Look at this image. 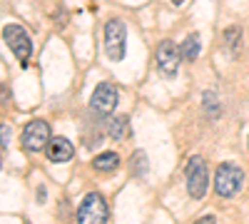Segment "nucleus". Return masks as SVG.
Here are the masks:
<instances>
[{"instance_id":"obj_1","label":"nucleus","mask_w":249,"mask_h":224,"mask_svg":"<svg viewBox=\"0 0 249 224\" xmlns=\"http://www.w3.org/2000/svg\"><path fill=\"white\" fill-rule=\"evenodd\" d=\"M105 55L110 60H122L127 52V28H124L122 20L112 17L105 23Z\"/></svg>"},{"instance_id":"obj_2","label":"nucleus","mask_w":249,"mask_h":224,"mask_svg":"<svg viewBox=\"0 0 249 224\" xmlns=\"http://www.w3.org/2000/svg\"><path fill=\"white\" fill-rule=\"evenodd\" d=\"M3 40H5V45L10 48V52L18 57V63L20 65H28V60L33 55V43H30V35L20 28V25H5L3 28Z\"/></svg>"},{"instance_id":"obj_3","label":"nucleus","mask_w":249,"mask_h":224,"mask_svg":"<svg viewBox=\"0 0 249 224\" xmlns=\"http://www.w3.org/2000/svg\"><path fill=\"white\" fill-rule=\"evenodd\" d=\"M107 202L97 192H90L77 209V224H107Z\"/></svg>"},{"instance_id":"obj_4","label":"nucleus","mask_w":249,"mask_h":224,"mask_svg":"<svg viewBox=\"0 0 249 224\" xmlns=\"http://www.w3.org/2000/svg\"><path fill=\"white\" fill-rule=\"evenodd\" d=\"M242 187V170L237 165H232V162H224V165L217 167V174H214V190L219 197L230 199L239 192Z\"/></svg>"},{"instance_id":"obj_5","label":"nucleus","mask_w":249,"mask_h":224,"mask_svg":"<svg viewBox=\"0 0 249 224\" xmlns=\"http://www.w3.org/2000/svg\"><path fill=\"white\" fill-rule=\"evenodd\" d=\"M207 182H210V174H207V162L195 155L187 165V190H190L192 199H202L207 192Z\"/></svg>"},{"instance_id":"obj_6","label":"nucleus","mask_w":249,"mask_h":224,"mask_svg":"<svg viewBox=\"0 0 249 224\" xmlns=\"http://www.w3.org/2000/svg\"><path fill=\"white\" fill-rule=\"evenodd\" d=\"M50 125L45 120H33L23 130V147L28 152H43L50 142Z\"/></svg>"},{"instance_id":"obj_7","label":"nucleus","mask_w":249,"mask_h":224,"mask_svg":"<svg viewBox=\"0 0 249 224\" xmlns=\"http://www.w3.org/2000/svg\"><path fill=\"white\" fill-rule=\"evenodd\" d=\"M155 60H157V68L164 77H175L177 70H179V48L172 43V40H162L157 45V52H155Z\"/></svg>"},{"instance_id":"obj_8","label":"nucleus","mask_w":249,"mask_h":224,"mask_svg":"<svg viewBox=\"0 0 249 224\" xmlns=\"http://www.w3.org/2000/svg\"><path fill=\"white\" fill-rule=\"evenodd\" d=\"M90 107H92L97 115H110V112H115V107H117V90H115V85L100 83V85L95 87L92 97H90Z\"/></svg>"},{"instance_id":"obj_9","label":"nucleus","mask_w":249,"mask_h":224,"mask_svg":"<svg viewBox=\"0 0 249 224\" xmlns=\"http://www.w3.org/2000/svg\"><path fill=\"white\" fill-rule=\"evenodd\" d=\"M72 155H75V147L68 137H53L45 147V157L55 162V165H65V162L72 159Z\"/></svg>"},{"instance_id":"obj_10","label":"nucleus","mask_w":249,"mask_h":224,"mask_svg":"<svg viewBox=\"0 0 249 224\" xmlns=\"http://www.w3.org/2000/svg\"><path fill=\"white\" fill-rule=\"evenodd\" d=\"M202 50V43H199V35L197 33H190L184 40H182V45H179V55L182 60H195Z\"/></svg>"},{"instance_id":"obj_11","label":"nucleus","mask_w":249,"mask_h":224,"mask_svg":"<svg viewBox=\"0 0 249 224\" xmlns=\"http://www.w3.org/2000/svg\"><path fill=\"white\" fill-rule=\"evenodd\" d=\"M92 167L100 172H115L120 167V157H117V152H100L92 159Z\"/></svg>"},{"instance_id":"obj_12","label":"nucleus","mask_w":249,"mask_h":224,"mask_svg":"<svg viewBox=\"0 0 249 224\" xmlns=\"http://www.w3.org/2000/svg\"><path fill=\"white\" fill-rule=\"evenodd\" d=\"M107 132H110L112 139H124V137L130 135V120L124 117V115L112 117V120H110V125H107Z\"/></svg>"},{"instance_id":"obj_13","label":"nucleus","mask_w":249,"mask_h":224,"mask_svg":"<svg viewBox=\"0 0 249 224\" xmlns=\"http://www.w3.org/2000/svg\"><path fill=\"white\" fill-rule=\"evenodd\" d=\"M224 45H227V50H230L232 55H237L239 52V48H242V28H227L224 30Z\"/></svg>"},{"instance_id":"obj_14","label":"nucleus","mask_w":249,"mask_h":224,"mask_svg":"<svg viewBox=\"0 0 249 224\" xmlns=\"http://www.w3.org/2000/svg\"><path fill=\"white\" fill-rule=\"evenodd\" d=\"M202 107H204V112L210 115L212 120L222 115V105H219V100H217V95H214L212 90H207V92L202 95Z\"/></svg>"},{"instance_id":"obj_15","label":"nucleus","mask_w":249,"mask_h":224,"mask_svg":"<svg viewBox=\"0 0 249 224\" xmlns=\"http://www.w3.org/2000/svg\"><path fill=\"white\" fill-rule=\"evenodd\" d=\"M147 170H150L147 155H144V152H135L132 159H130V172H132L135 177H144V174H147Z\"/></svg>"},{"instance_id":"obj_16","label":"nucleus","mask_w":249,"mask_h":224,"mask_svg":"<svg viewBox=\"0 0 249 224\" xmlns=\"http://www.w3.org/2000/svg\"><path fill=\"white\" fill-rule=\"evenodd\" d=\"M8 139H10V127H8V125H3V127H0V150H3V147L8 145Z\"/></svg>"},{"instance_id":"obj_17","label":"nucleus","mask_w":249,"mask_h":224,"mask_svg":"<svg viewBox=\"0 0 249 224\" xmlns=\"http://www.w3.org/2000/svg\"><path fill=\"white\" fill-rule=\"evenodd\" d=\"M35 199L40 202V205H43V202L48 199V194H45V187H37V192H35Z\"/></svg>"},{"instance_id":"obj_18","label":"nucleus","mask_w":249,"mask_h":224,"mask_svg":"<svg viewBox=\"0 0 249 224\" xmlns=\"http://www.w3.org/2000/svg\"><path fill=\"white\" fill-rule=\"evenodd\" d=\"M195 224H217V222H214V217H202V219H197Z\"/></svg>"},{"instance_id":"obj_19","label":"nucleus","mask_w":249,"mask_h":224,"mask_svg":"<svg viewBox=\"0 0 249 224\" xmlns=\"http://www.w3.org/2000/svg\"><path fill=\"white\" fill-rule=\"evenodd\" d=\"M172 3H175V5H182V3H187V0H172Z\"/></svg>"},{"instance_id":"obj_20","label":"nucleus","mask_w":249,"mask_h":224,"mask_svg":"<svg viewBox=\"0 0 249 224\" xmlns=\"http://www.w3.org/2000/svg\"><path fill=\"white\" fill-rule=\"evenodd\" d=\"M0 165H3V152H0Z\"/></svg>"}]
</instances>
